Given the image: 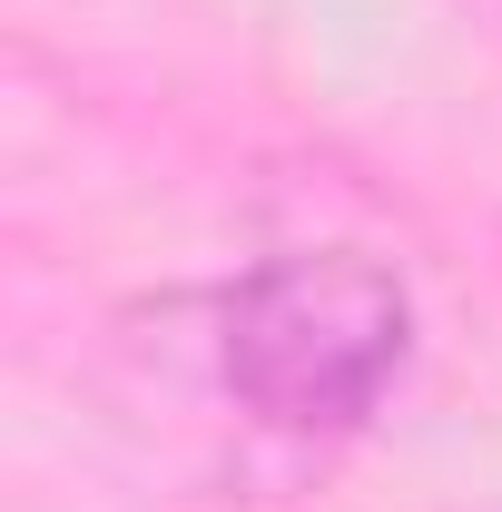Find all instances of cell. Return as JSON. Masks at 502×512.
I'll return each mask as SVG.
<instances>
[{
  "label": "cell",
  "instance_id": "6da1fadb",
  "mask_svg": "<svg viewBox=\"0 0 502 512\" xmlns=\"http://www.w3.org/2000/svg\"><path fill=\"white\" fill-rule=\"evenodd\" d=\"M414 365V296L365 247L256 256L207 296V384L266 444L325 453L365 434Z\"/></svg>",
  "mask_w": 502,
  "mask_h": 512
}]
</instances>
